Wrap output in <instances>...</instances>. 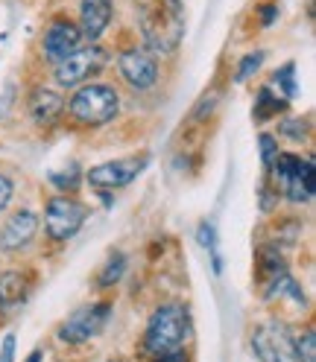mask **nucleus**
Here are the masks:
<instances>
[{
    "instance_id": "obj_1",
    "label": "nucleus",
    "mask_w": 316,
    "mask_h": 362,
    "mask_svg": "<svg viewBox=\"0 0 316 362\" xmlns=\"http://www.w3.org/2000/svg\"><path fill=\"white\" fill-rule=\"evenodd\" d=\"M191 336V313L182 304H164L158 307L144 330V351L149 356H162L170 351L185 348Z\"/></svg>"
},
{
    "instance_id": "obj_2",
    "label": "nucleus",
    "mask_w": 316,
    "mask_h": 362,
    "mask_svg": "<svg viewBox=\"0 0 316 362\" xmlns=\"http://www.w3.org/2000/svg\"><path fill=\"white\" fill-rule=\"evenodd\" d=\"M141 33L147 41L149 53H164L170 56L185 33V18L179 4H147L141 12Z\"/></svg>"
},
{
    "instance_id": "obj_3",
    "label": "nucleus",
    "mask_w": 316,
    "mask_h": 362,
    "mask_svg": "<svg viewBox=\"0 0 316 362\" xmlns=\"http://www.w3.org/2000/svg\"><path fill=\"white\" fill-rule=\"evenodd\" d=\"M120 111V94L106 82H88L79 85L77 94L67 100V115L79 126H106L118 117Z\"/></svg>"
},
{
    "instance_id": "obj_4",
    "label": "nucleus",
    "mask_w": 316,
    "mask_h": 362,
    "mask_svg": "<svg viewBox=\"0 0 316 362\" xmlns=\"http://www.w3.org/2000/svg\"><path fill=\"white\" fill-rule=\"evenodd\" d=\"M269 173H276L278 181H281V196L296 202V205H302V202H310L313 199V190H316V173H313V161H302L299 155L293 152H278L276 164Z\"/></svg>"
},
{
    "instance_id": "obj_5",
    "label": "nucleus",
    "mask_w": 316,
    "mask_h": 362,
    "mask_svg": "<svg viewBox=\"0 0 316 362\" xmlns=\"http://www.w3.org/2000/svg\"><path fill=\"white\" fill-rule=\"evenodd\" d=\"M85 205L71 196H53L47 199V205H44V228H47V237L64 243L79 234V228L85 225Z\"/></svg>"
},
{
    "instance_id": "obj_6",
    "label": "nucleus",
    "mask_w": 316,
    "mask_h": 362,
    "mask_svg": "<svg viewBox=\"0 0 316 362\" xmlns=\"http://www.w3.org/2000/svg\"><path fill=\"white\" fill-rule=\"evenodd\" d=\"M149 164V155H132V158H118V161H106L97 164L85 173V181L100 193L108 190H120L126 185H132L135 178L144 173V167Z\"/></svg>"
},
{
    "instance_id": "obj_7",
    "label": "nucleus",
    "mask_w": 316,
    "mask_h": 362,
    "mask_svg": "<svg viewBox=\"0 0 316 362\" xmlns=\"http://www.w3.org/2000/svg\"><path fill=\"white\" fill-rule=\"evenodd\" d=\"M111 319V304H88V307H79L77 313L67 315V322L59 327V339L67 345H82L88 339H94L103 333V327L108 325Z\"/></svg>"
},
{
    "instance_id": "obj_8",
    "label": "nucleus",
    "mask_w": 316,
    "mask_h": 362,
    "mask_svg": "<svg viewBox=\"0 0 316 362\" xmlns=\"http://www.w3.org/2000/svg\"><path fill=\"white\" fill-rule=\"evenodd\" d=\"M103 64H106V53L100 47H79L71 56H64V59L56 62L53 79L62 88H77V85L88 82L94 74H100Z\"/></svg>"
},
{
    "instance_id": "obj_9",
    "label": "nucleus",
    "mask_w": 316,
    "mask_h": 362,
    "mask_svg": "<svg viewBox=\"0 0 316 362\" xmlns=\"http://www.w3.org/2000/svg\"><path fill=\"white\" fill-rule=\"evenodd\" d=\"M120 79L132 90H149L158 82V62L147 47H129L118 56Z\"/></svg>"
},
{
    "instance_id": "obj_10",
    "label": "nucleus",
    "mask_w": 316,
    "mask_h": 362,
    "mask_svg": "<svg viewBox=\"0 0 316 362\" xmlns=\"http://www.w3.org/2000/svg\"><path fill=\"white\" fill-rule=\"evenodd\" d=\"M252 354L258 362H296L293 336L281 325H261L252 333Z\"/></svg>"
},
{
    "instance_id": "obj_11",
    "label": "nucleus",
    "mask_w": 316,
    "mask_h": 362,
    "mask_svg": "<svg viewBox=\"0 0 316 362\" xmlns=\"http://www.w3.org/2000/svg\"><path fill=\"white\" fill-rule=\"evenodd\" d=\"M79 47H82V33H79V27L74 24V21H64V18L53 21V24L47 27V33H44V41H41V53L50 62L71 56Z\"/></svg>"
},
{
    "instance_id": "obj_12",
    "label": "nucleus",
    "mask_w": 316,
    "mask_h": 362,
    "mask_svg": "<svg viewBox=\"0 0 316 362\" xmlns=\"http://www.w3.org/2000/svg\"><path fill=\"white\" fill-rule=\"evenodd\" d=\"M35 231H38V216L33 211H18L0 228V248L4 252H21V248H27L35 240Z\"/></svg>"
},
{
    "instance_id": "obj_13",
    "label": "nucleus",
    "mask_w": 316,
    "mask_h": 362,
    "mask_svg": "<svg viewBox=\"0 0 316 362\" xmlns=\"http://www.w3.org/2000/svg\"><path fill=\"white\" fill-rule=\"evenodd\" d=\"M111 15H115V0H82L79 9V33L88 41L103 38V33L111 24Z\"/></svg>"
},
{
    "instance_id": "obj_14",
    "label": "nucleus",
    "mask_w": 316,
    "mask_h": 362,
    "mask_svg": "<svg viewBox=\"0 0 316 362\" xmlns=\"http://www.w3.org/2000/svg\"><path fill=\"white\" fill-rule=\"evenodd\" d=\"M27 111H30L33 123H38V126H50V123L59 120V115L64 111V100H62L59 90H53V88H35L33 94H30Z\"/></svg>"
},
{
    "instance_id": "obj_15",
    "label": "nucleus",
    "mask_w": 316,
    "mask_h": 362,
    "mask_svg": "<svg viewBox=\"0 0 316 362\" xmlns=\"http://www.w3.org/2000/svg\"><path fill=\"white\" fill-rule=\"evenodd\" d=\"M24 292H27V281L21 272H4L0 275V307L12 310L15 304L24 301Z\"/></svg>"
},
{
    "instance_id": "obj_16",
    "label": "nucleus",
    "mask_w": 316,
    "mask_h": 362,
    "mask_svg": "<svg viewBox=\"0 0 316 362\" xmlns=\"http://www.w3.org/2000/svg\"><path fill=\"white\" fill-rule=\"evenodd\" d=\"M278 97L273 94V88H261L258 90V97H255V120L258 123H264L269 117H278L281 111L287 108V100H278Z\"/></svg>"
},
{
    "instance_id": "obj_17",
    "label": "nucleus",
    "mask_w": 316,
    "mask_h": 362,
    "mask_svg": "<svg viewBox=\"0 0 316 362\" xmlns=\"http://www.w3.org/2000/svg\"><path fill=\"white\" fill-rule=\"evenodd\" d=\"M293 351H296V362H316V333L305 330L299 339H293Z\"/></svg>"
},
{
    "instance_id": "obj_18",
    "label": "nucleus",
    "mask_w": 316,
    "mask_h": 362,
    "mask_svg": "<svg viewBox=\"0 0 316 362\" xmlns=\"http://www.w3.org/2000/svg\"><path fill=\"white\" fill-rule=\"evenodd\" d=\"M123 272H126V257L123 255H115V257L106 263V269L100 272V286H115L123 278Z\"/></svg>"
},
{
    "instance_id": "obj_19",
    "label": "nucleus",
    "mask_w": 316,
    "mask_h": 362,
    "mask_svg": "<svg viewBox=\"0 0 316 362\" xmlns=\"http://www.w3.org/2000/svg\"><path fill=\"white\" fill-rule=\"evenodd\" d=\"M264 59H266V53H264V50L243 56V62L237 64V82H246L252 74H258V71H261V64H264Z\"/></svg>"
},
{
    "instance_id": "obj_20",
    "label": "nucleus",
    "mask_w": 316,
    "mask_h": 362,
    "mask_svg": "<svg viewBox=\"0 0 316 362\" xmlns=\"http://www.w3.org/2000/svg\"><path fill=\"white\" fill-rule=\"evenodd\" d=\"M258 144H261V161H264V170L269 173V170H273V164H276V158H278V144H276L273 134H261Z\"/></svg>"
},
{
    "instance_id": "obj_21",
    "label": "nucleus",
    "mask_w": 316,
    "mask_h": 362,
    "mask_svg": "<svg viewBox=\"0 0 316 362\" xmlns=\"http://www.w3.org/2000/svg\"><path fill=\"white\" fill-rule=\"evenodd\" d=\"M276 85H278V90L287 100L296 97V76H293V64H284L281 71L276 74Z\"/></svg>"
},
{
    "instance_id": "obj_22",
    "label": "nucleus",
    "mask_w": 316,
    "mask_h": 362,
    "mask_svg": "<svg viewBox=\"0 0 316 362\" xmlns=\"http://www.w3.org/2000/svg\"><path fill=\"white\" fill-rule=\"evenodd\" d=\"M50 181L59 187V190H77L79 187V170L77 167H71L67 173H53L50 175Z\"/></svg>"
},
{
    "instance_id": "obj_23",
    "label": "nucleus",
    "mask_w": 316,
    "mask_h": 362,
    "mask_svg": "<svg viewBox=\"0 0 316 362\" xmlns=\"http://www.w3.org/2000/svg\"><path fill=\"white\" fill-rule=\"evenodd\" d=\"M284 138H293V141H302L305 138V123L299 120V117H287L284 123H281V129H278Z\"/></svg>"
},
{
    "instance_id": "obj_24",
    "label": "nucleus",
    "mask_w": 316,
    "mask_h": 362,
    "mask_svg": "<svg viewBox=\"0 0 316 362\" xmlns=\"http://www.w3.org/2000/svg\"><path fill=\"white\" fill-rule=\"evenodd\" d=\"M12 193H15V181L6 173H0V211L12 202Z\"/></svg>"
},
{
    "instance_id": "obj_25",
    "label": "nucleus",
    "mask_w": 316,
    "mask_h": 362,
    "mask_svg": "<svg viewBox=\"0 0 316 362\" xmlns=\"http://www.w3.org/2000/svg\"><path fill=\"white\" fill-rule=\"evenodd\" d=\"M0 362H15V336H4V345H0Z\"/></svg>"
},
{
    "instance_id": "obj_26",
    "label": "nucleus",
    "mask_w": 316,
    "mask_h": 362,
    "mask_svg": "<svg viewBox=\"0 0 316 362\" xmlns=\"http://www.w3.org/2000/svg\"><path fill=\"white\" fill-rule=\"evenodd\" d=\"M276 18H278V6H276V4L261 6V27H273Z\"/></svg>"
},
{
    "instance_id": "obj_27",
    "label": "nucleus",
    "mask_w": 316,
    "mask_h": 362,
    "mask_svg": "<svg viewBox=\"0 0 316 362\" xmlns=\"http://www.w3.org/2000/svg\"><path fill=\"white\" fill-rule=\"evenodd\" d=\"M152 362H188V354L179 348V351H170V354H162V356H152Z\"/></svg>"
},
{
    "instance_id": "obj_28",
    "label": "nucleus",
    "mask_w": 316,
    "mask_h": 362,
    "mask_svg": "<svg viewBox=\"0 0 316 362\" xmlns=\"http://www.w3.org/2000/svg\"><path fill=\"white\" fill-rule=\"evenodd\" d=\"M27 362H41V351H33V354H30V359H27Z\"/></svg>"
}]
</instances>
